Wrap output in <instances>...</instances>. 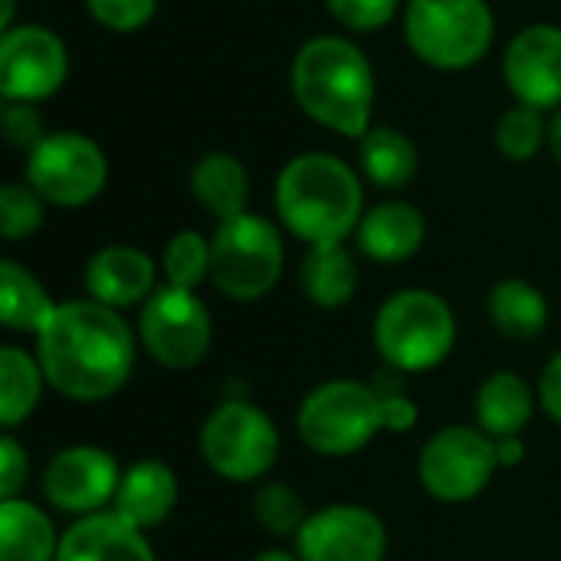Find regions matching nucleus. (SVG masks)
Listing matches in <instances>:
<instances>
[{"mask_svg":"<svg viewBox=\"0 0 561 561\" xmlns=\"http://www.w3.org/2000/svg\"><path fill=\"white\" fill-rule=\"evenodd\" d=\"M46 385L79 404H95L125 388L135 371V335L118 309L95 299L56 302L36 332Z\"/></svg>","mask_w":561,"mask_h":561,"instance_id":"1","label":"nucleus"},{"mask_svg":"<svg viewBox=\"0 0 561 561\" xmlns=\"http://www.w3.org/2000/svg\"><path fill=\"white\" fill-rule=\"evenodd\" d=\"M299 108L322 128L362 138L375 112V69L345 36H312L299 46L289 69Z\"/></svg>","mask_w":561,"mask_h":561,"instance_id":"2","label":"nucleus"},{"mask_svg":"<svg viewBox=\"0 0 561 561\" xmlns=\"http://www.w3.org/2000/svg\"><path fill=\"white\" fill-rule=\"evenodd\" d=\"M276 214L309 247L342 243L365 217L362 178L329 151L296 154L276 178Z\"/></svg>","mask_w":561,"mask_h":561,"instance_id":"3","label":"nucleus"},{"mask_svg":"<svg viewBox=\"0 0 561 561\" xmlns=\"http://www.w3.org/2000/svg\"><path fill=\"white\" fill-rule=\"evenodd\" d=\"M457 342V316L450 302L431 289H401L385 299L375 316V348L385 365L401 375L437 368Z\"/></svg>","mask_w":561,"mask_h":561,"instance_id":"4","label":"nucleus"},{"mask_svg":"<svg viewBox=\"0 0 561 561\" xmlns=\"http://www.w3.org/2000/svg\"><path fill=\"white\" fill-rule=\"evenodd\" d=\"M296 431L302 444L322 457H352L388 431L381 394L375 385L355 378L322 381L302 398Z\"/></svg>","mask_w":561,"mask_h":561,"instance_id":"5","label":"nucleus"},{"mask_svg":"<svg viewBox=\"0 0 561 561\" xmlns=\"http://www.w3.org/2000/svg\"><path fill=\"white\" fill-rule=\"evenodd\" d=\"M496 36L486 0H408L404 39L411 53L444 72L477 66Z\"/></svg>","mask_w":561,"mask_h":561,"instance_id":"6","label":"nucleus"},{"mask_svg":"<svg viewBox=\"0 0 561 561\" xmlns=\"http://www.w3.org/2000/svg\"><path fill=\"white\" fill-rule=\"evenodd\" d=\"M286 247L273 220L260 214H240L217 224L210 237V283L217 293L237 302H256L283 276Z\"/></svg>","mask_w":561,"mask_h":561,"instance_id":"7","label":"nucleus"},{"mask_svg":"<svg viewBox=\"0 0 561 561\" xmlns=\"http://www.w3.org/2000/svg\"><path fill=\"white\" fill-rule=\"evenodd\" d=\"M201 457L217 477L253 483L273 470L279 457V431L256 404L230 398L207 414L201 427Z\"/></svg>","mask_w":561,"mask_h":561,"instance_id":"8","label":"nucleus"},{"mask_svg":"<svg viewBox=\"0 0 561 561\" xmlns=\"http://www.w3.org/2000/svg\"><path fill=\"white\" fill-rule=\"evenodd\" d=\"M26 184L53 207H85L108 184V158L89 135L49 131L26 151Z\"/></svg>","mask_w":561,"mask_h":561,"instance_id":"9","label":"nucleus"},{"mask_svg":"<svg viewBox=\"0 0 561 561\" xmlns=\"http://www.w3.org/2000/svg\"><path fill=\"white\" fill-rule=\"evenodd\" d=\"M496 470H500L496 440L470 424L440 427L424 444L417 460L421 486L440 503L477 500L490 486Z\"/></svg>","mask_w":561,"mask_h":561,"instance_id":"10","label":"nucleus"},{"mask_svg":"<svg viewBox=\"0 0 561 561\" xmlns=\"http://www.w3.org/2000/svg\"><path fill=\"white\" fill-rule=\"evenodd\" d=\"M138 339L158 365L187 371L204 362L214 339V322L194 289L164 283L138 312Z\"/></svg>","mask_w":561,"mask_h":561,"instance_id":"11","label":"nucleus"},{"mask_svg":"<svg viewBox=\"0 0 561 561\" xmlns=\"http://www.w3.org/2000/svg\"><path fill=\"white\" fill-rule=\"evenodd\" d=\"M69 76L66 43L36 23H20L0 36V95L7 102L53 99Z\"/></svg>","mask_w":561,"mask_h":561,"instance_id":"12","label":"nucleus"},{"mask_svg":"<svg viewBox=\"0 0 561 561\" xmlns=\"http://www.w3.org/2000/svg\"><path fill=\"white\" fill-rule=\"evenodd\" d=\"M388 529L378 513L358 503H332L312 513L296 536L302 561H385Z\"/></svg>","mask_w":561,"mask_h":561,"instance_id":"13","label":"nucleus"},{"mask_svg":"<svg viewBox=\"0 0 561 561\" xmlns=\"http://www.w3.org/2000/svg\"><path fill=\"white\" fill-rule=\"evenodd\" d=\"M122 483V470L115 457L92 444H76L59 450L43 473V496L66 516H92L102 513Z\"/></svg>","mask_w":561,"mask_h":561,"instance_id":"14","label":"nucleus"},{"mask_svg":"<svg viewBox=\"0 0 561 561\" xmlns=\"http://www.w3.org/2000/svg\"><path fill=\"white\" fill-rule=\"evenodd\" d=\"M503 76L519 105L539 112L561 108V26L533 23L519 30L503 56Z\"/></svg>","mask_w":561,"mask_h":561,"instance_id":"15","label":"nucleus"},{"mask_svg":"<svg viewBox=\"0 0 561 561\" xmlns=\"http://www.w3.org/2000/svg\"><path fill=\"white\" fill-rule=\"evenodd\" d=\"M158 266L154 260L128 243H108L95 250L85 263V289L89 299L108 309H131L145 306L158 289Z\"/></svg>","mask_w":561,"mask_h":561,"instance_id":"16","label":"nucleus"},{"mask_svg":"<svg viewBox=\"0 0 561 561\" xmlns=\"http://www.w3.org/2000/svg\"><path fill=\"white\" fill-rule=\"evenodd\" d=\"M56 561H158L148 536L118 513H92L59 536Z\"/></svg>","mask_w":561,"mask_h":561,"instance_id":"17","label":"nucleus"},{"mask_svg":"<svg viewBox=\"0 0 561 561\" xmlns=\"http://www.w3.org/2000/svg\"><path fill=\"white\" fill-rule=\"evenodd\" d=\"M178 496H181V486L168 463L138 460L135 467L122 473L118 493L112 500V513H118L135 529L148 533L174 513Z\"/></svg>","mask_w":561,"mask_h":561,"instance_id":"18","label":"nucleus"},{"mask_svg":"<svg viewBox=\"0 0 561 561\" xmlns=\"http://www.w3.org/2000/svg\"><path fill=\"white\" fill-rule=\"evenodd\" d=\"M358 250L375 263H404L411 260L427 237L424 214L408 201H385L365 210L358 230Z\"/></svg>","mask_w":561,"mask_h":561,"instance_id":"19","label":"nucleus"},{"mask_svg":"<svg viewBox=\"0 0 561 561\" xmlns=\"http://www.w3.org/2000/svg\"><path fill=\"white\" fill-rule=\"evenodd\" d=\"M191 194L210 217H217V224H224L247 214L250 174L237 154L210 151L191 171Z\"/></svg>","mask_w":561,"mask_h":561,"instance_id":"20","label":"nucleus"},{"mask_svg":"<svg viewBox=\"0 0 561 561\" xmlns=\"http://www.w3.org/2000/svg\"><path fill=\"white\" fill-rule=\"evenodd\" d=\"M536 394L516 371H493L477 391V427L493 440L519 437L533 421Z\"/></svg>","mask_w":561,"mask_h":561,"instance_id":"21","label":"nucleus"},{"mask_svg":"<svg viewBox=\"0 0 561 561\" xmlns=\"http://www.w3.org/2000/svg\"><path fill=\"white\" fill-rule=\"evenodd\" d=\"M299 286L306 299L319 309H342L355 299L358 266L342 243L309 247L299 263Z\"/></svg>","mask_w":561,"mask_h":561,"instance_id":"22","label":"nucleus"},{"mask_svg":"<svg viewBox=\"0 0 561 561\" xmlns=\"http://www.w3.org/2000/svg\"><path fill=\"white\" fill-rule=\"evenodd\" d=\"M358 168L375 187L401 191L421 168L417 145L391 125H371L358 138Z\"/></svg>","mask_w":561,"mask_h":561,"instance_id":"23","label":"nucleus"},{"mask_svg":"<svg viewBox=\"0 0 561 561\" xmlns=\"http://www.w3.org/2000/svg\"><path fill=\"white\" fill-rule=\"evenodd\" d=\"M53 519L26 500H0V561H56Z\"/></svg>","mask_w":561,"mask_h":561,"instance_id":"24","label":"nucleus"},{"mask_svg":"<svg viewBox=\"0 0 561 561\" xmlns=\"http://www.w3.org/2000/svg\"><path fill=\"white\" fill-rule=\"evenodd\" d=\"M56 312V302L49 299L46 286L20 263L3 260L0 263V319L10 332H30L36 335L49 316Z\"/></svg>","mask_w":561,"mask_h":561,"instance_id":"25","label":"nucleus"},{"mask_svg":"<svg viewBox=\"0 0 561 561\" xmlns=\"http://www.w3.org/2000/svg\"><path fill=\"white\" fill-rule=\"evenodd\" d=\"M490 319L496 325V332H503L506 339L516 342H529L539 339L549 325V302L546 296L526 283V279H503L493 286L490 293Z\"/></svg>","mask_w":561,"mask_h":561,"instance_id":"26","label":"nucleus"},{"mask_svg":"<svg viewBox=\"0 0 561 561\" xmlns=\"http://www.w3.org/2000/svg\"><path fill=\"white\" fill-rule=\"evenodd\" d=\"M43 365L36 355L16 348V345H3L0 348V424L3 427H16L23 424L39 398H43Z\"/></svg>","mask_w":561,"mask_h":561,"instance_id":"27","label":"nucleus"},{"mask_svg":"<svg viewBox=\"0 0 561 561\" xmlns=\"http://www.w3.org/2000/svg\"><path fill=\"white\" fill-rule=\"evenodd\" d=\"M161 273L168 286L197 289L210 279V240L197 230H181L171 237L161 256Z\"/></svg>","mask_w":561,"mask_h":561,"instance_id":"28","label":"nucleus"},{"mask_svg":"<svg viewBox=\"0 0 561 561\" xmlns=\"http://www.w3.org/2000/svg\"><path fill=\"white\" fill-rule=\"evenodd\" d=\"M542 145H549L546 112L516 105V108L503 112V118L496 122V148L510 161H533L542 151Z\"/></svg>","mask_w":561,"mask_h":561,"instance_id":"29","label":"nucleus"},{"mask_svg":"<svg viewBox=\"0 0 561 561\" xmlns=\"http://www.w3.org/2000/svg\"><path fill=\"white\" fill-rule=\"evenodd\" d=\"M253 516L276 539H289V536L296 539L302 533L306 519H309L302 496L293 486H286V483L260 486L256 496H253Z\"/></svg>","mask_w":561,"mask_h":561,"instance_id":"30","label":"nucleus"},{"mask_svg":"<svg viewBox=\"0 0 561 561\" xmlns=\"http://www.w3.org/2000/svg\"><path fill=\"white\" fill-rule=\"evenodd\" d=\"M43 207L46 201L23 181H10L0 187V233L7 240L33 237L43 227Z\"/></svg>","mask_w":561,"mask_h":561,"instance_id":"31","label":"nucleus"},{"mask_svg":"<svg viewBox=\"0 0 561 561\" xmlns=\"http://www.w3.org/2000/svg\"><path fill=\"white\" fill-rule=\"evenodd\" d=\"M92 20L112 33H135L151 23L158 0H85Z\"/></svg>","mask_w":561,"mask_h":561,"instance_id":"32","label":"nucleus"},{"mask_svg":"<svg viewBox=\"0 0 561 561\" xmlns=\"http://www.w3.org/2000/svg\"><path fill=\"white\" fill-rule=\"evenodd\" d=\"M325 7L342 26L358 33H375L394 20L401 0H325Z\"/></svg>","mask_w":561,"mask_h":561,"instance_id":"33","label":"nucleus"},{"mask_svg":"<svg viewBox=\"0 0 561 561\" xmlns=\"http://www.w3.org/2000/svg\"><path fill=\"white\" fill-rule=\"evenodd\" d=\"M3 138L16 148L33 151L49 131L43 128V115L36 108V102H3Z\"/></svg>","mask_w":561,"mask_h":561,"instance_id":"34","label":"nucleus"},{"mask_svg":"<svg viewBox=\"0 0 561 561\" xmlns=\"http://www.w3.org/2000/svg\"><path fill=\"white\" fill-rule=\"evenodd\" d=\"M30 460L26 450L7 434L0 440V500H20V490L26 486Z\"/></svg>","mask_w":561,"mask_h":561,"instance_id":"35","label":"nucleus"},{"mask_svg":"<svg viewBox=\"0 0 561 561\" xmlns=\"http://www.w3.org/2000/svg\"><path fill=\"white\" fill-rule=\"evenodd\" d=\"M539 404H542V411L561 427V348L552 355V362L542 368V378H539Z\"/></svg>","mask_w":561,"mask_h":561,"instance_id":"36","label":"nucleus"},{"mask_svg":"<svg viewBox=\"0 0 561 561\" xmlns=\"http://www.w3.org/2000/svg\"><path fill=\"white\" fill-rule=\"evenodd\" d=\"M496 457H500V470L519 467V463L526 460V444H523V434H519V437H500V440H496Z\"/></svg>","mask_w":561,"mask_h":561,"instance_id":"37","label":"nucleus"},{"mask_svg":"<svg viewBox=\"0 0 561 561\" xmlns=\"http://www.w3.org/2000/svg\"><path fill=\"white\" fill-rule=\"evenodd\" d=\"M549 148H552L556 161L561 164V108L552 112V122H549Z\"/></svg>","mask_w":561,"mask_h":561,"instance_id":"38","label":"nucleus"},{"mask_svg":"<svg viewBox=\"0 0 561 561\" xmlns=\"http://www.w3.org/2000/svg\"><path fill=\"white\" fill-rule=\"evenodd\" d=\"M253 561H302L296 552H283V549H266V552H260Z\"/></svg>","mask_w":561,"mask_h":561,"instance_id":"39","label":"nucleus"},{"mask_svg":"<svg viewBox=\"0 0 561 561\" xmlns=\"http://www.w3.org/2000/svg\"><path fill=\"white\" fill-rule=\"evenodd\" d=\"M13 7H16V0H3V13H0V26L3 30L13 26Z\"/></svg>","mask_w":561,"mask_h":561,"instance_id":"40","label":"nucleus"}]
</instances>
